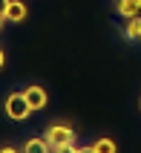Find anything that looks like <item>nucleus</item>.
Returning a JSON list of instances; mask_svg holds the SVG:
<instances>
[{
  "mask_svg": "<svg viewBox=\"0 0 141 153\" xmlns=\"http://www.w3.org/2000/svg\"><path fill=\"white\" fill-rule=\"evenodd\" d=\"M43 136H46V142L52 145V150H55V147H69V145H75V130L69 127V124H63V121H52Z\"/></svg>",
  "mask_w": 141,
  "mask_h": 153,
  "instance_id": "f03ea898",
  "label": "nucleus"
},
{
  "mask_svg": "<svg viewBox=\"0 0 141 153\" xmlns=\"http://www.w3.org/2000/svg\"><path fill=\"white\" fill-rule=\"evenodd\" d=\"M9 3H12V0H0V15L6 17V9H9Z\"/></svg>",
  "mask_w": 141,
  "mask_h": 153,
  "instance_id": "9b49d317",
  "label": "nucleus"
},
{
  "mask_svg": "<svg viewBox=\"0 0 141 153\" xmlns=\"http://www.w3.org/2000/svg\"><path fill=\"white\" fill-rule=\"evenodd\" d=\"M3 23H6V17H3V15H0V32H3Z\"/></svg>",
  "mask_w": 141,
  "mask_h": 153,
  "instance_id": "ddd939ff",
  "label": "nucleus"
},
{
  "mask_svg": "<svg viewBox=\"0 0 141 153\" xmlns=\"http://www.w3.org/2000/svg\"><path fill=\"white\" fill-rule=\"evenodd\" d=\"M23 95H26V101H29V107H32L35 113L43 110V107L49 104V93H46L41 84H29V87H23Z\"/></svg>",
  "mask_w": 141,
  "mask_h": 153,
  "instance_id": "7ed1b4c3",
  "label": "nucleus"
},
{
  "mask_svg": "<svg viewBox=\"0 0 141 153\" xmlns=\"http://www.w3.org/2000/svg\"><path fill=\"white\" fill-rule=\"evenodd\" d=\"M3 110H6V116L12 121H26L29 116H32V107H29V101H26L23 90H20V93H9L6 101H3Z\"/></svg>",
  "mask_w": 141,
  "mask_h": 153,
  "instance_id": "f257e3e1",
  "label": "nucleus"
},
{
  "mask_svg": "<svg viewBox=\"0 0 141 153\" xmlns=\"http://www.w3.org/2000/svg\"><path fill=\"white\" fill-rule=\"evenodd\" d=\"M78 153H98V150H95V145H83V147H78Z\"/></svg>",
  "mask_w": 141,
  "mask_h": 153,
  "instance_id": "9d476101",
  "label": "nucleus"
},
{
  "mask_svg": "<svg viewBox=\"0 0 141 153\" xmlns=\"http://www.w3.org/2000/svg\"><path fill=\"white\" fill-rule=\"evenodd\" d=\"M20 150L23 153H52V145L46 142V136H29Z\"/></svg>",
  "mask_w": 141,
  "mask_h": 153,
  "instance_id": "20e7f679",
  "label": "nucleus"
},
{
  "mask_svg": "<svg viewBox=\"0 0 141 153\" xmlns=\"http://www.w3.org/2000/svg\"><path fill=\"white\" fill-rule=\"evenodd\" d=\"M92 145H95V150H98V153H118V145H115V142H112L109 136H101V139H95Z\"/></svg>",
  "mask_w": 141,
  "mask_h": 153,
  "instance_id": "0eeeda50",
  "label": "nucleus"
},
{
  "mask_svg": "<svg viewBox=\"0 0 141 153\" xmlns=\"http://www.w3.org/2000/svg\"><path fill=\"white\" fill-rule=\"evenodd\" d=\"M26 15H29V6H26L23 0H12L6 9V20H12V23H23Z\"/></svg>",
  "mask_w": 141,
  "mask_h": 153,
  "instance_id": "423d86ee",
  "label": "nucleus"
},
{
  "mask_svg": "<svg viewBox=\"0 0 141 153\" xmlns=\"http://www.w3.org/2000/svg\"><path fill=\"white\" fill-rule=\"evenodd\" d=\"M121 32H124V38H127V41L138 43V41H141V15L127 17V20H124V26H121Z\"/></svg>",
  "mask_w": 141,
  "mask_h": 153,
  "instance_id": "39448f33",
  "label": "nucleus"
},
{
  "mask_svg": "<svg viewBox=\"0 0 141 153\" xmlns=\"http://www.w3.org/2000/svg\"><path fill=\"white\" fill-rule=\"evenodd\" d=\"M6 67V52H3V46H0V69Z\"/></svg>",
  "mask_w": 141,
  "mask_h": 153,
  "instance_id": "f8f14e48",
  "label": "nucleus"
},
{
  "mask_svg": "<svg viewBox=\"0 0 141 153\" xmlns=\"http://www.w3.org/2000/svg\"><path fill=\"white\" fill-rule=\"evenodd\" d=\"M0 153H23V150L15 147V145H3V147H0Z\"/></svg>",
  "mask_w": 141,
  "mask_h": 153,
  "instance_id": "6e6552de",
  "label": "nucleus"
},
{
  "mask_svg": "<svg viewBox=\"0 0 141 153\" xmlns=\"http://www.w3.org/2000/svg\"><path fill=\"white\" fill-rule=\"evenodd\" d=\"M52 153H78V147H75V145H69V147H55Z\"/></svg>",
  "mask_w": 141,
  "mask_h": 153,
  "instance_id": "1a4fd4ad",
  "label": "nucleus"
}]
</instances>
